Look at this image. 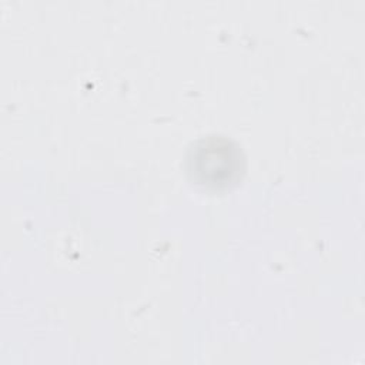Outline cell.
<instances>
[{
	"label": "cell",
	"mask_w": 365,
	"mask_h": 365,
	"mask_svg": "<svg viewBox=\"0 0 365 365\" xmlns=\"http://www.w3.org/2000/svg\"><path fill=\"white\" fill-rule=\"evenodd\" d=\"M188 178L208 190H225L237 184L245 170L241 147L224 135L201 137L185 157Z\"/></svg>",
	"instance_id": "1"
}]
</instances>
